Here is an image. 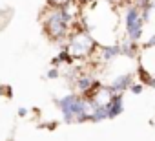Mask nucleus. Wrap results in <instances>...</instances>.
I'll list each match as a JSON object with an SVG mask.
<instances>
[{
	"label": "nucleus",
	"mask_w": 155,
	"mask_h": 141,
	"mask_svg": "<svg viewBox=\"0 0 155 141\" xmlns=\"http://www.w3.org/2000/svg\"><path fill=\"white\" fill-rule=\"evenodd\" d=\"M120 46V55H126L128 59H135L137 55H139V46H137V42L135 40H131V39H124L122 40V44H119Z\"/></svg>",
	"instance_id": "0eeeda50"
},
{
	"label": "nucleus",
	"mask_w": 155,
	"mask_h": 141,
	"mask_svg": "<svg viewBox=\"0 0 155 141\" xmlns=\"http://www.w3.org/2000/svg\"><path fill=\"white\" fill-rule=\"evenodd\" d=\"M58 75H60V72H58V68H57V66H53L51 70H48V74H46L48 79H58Z\"/></svg>",
	"instance_id": "f8f14e48"
},
{
	"label": "nucleus",
	"mask_w": 155,
	"mask_h": 141,
	"mask_svg": "<svg viewBox=\"0 0 155 141\" xmlns=\"http://www.w3.org/2000/svg\"><path fill=\"white\" fill-rule=\"evenodd\" d=\"M97 79L93 75H88V74H81L79 77H77V81L73 83V86L77 88V92H79L81 95H86L93 86H95Z\"/></svg>",
	"instance_id": "423d86ee"
},
{
	"label": "nucleus",
	"mask_w": 155,
	"mask_h": 141,
	"mask_svg": "<svg viewBox=\"0 0 155 141\" xmlns=\"http://www.w3.org/2000/svg\"><path fill=\"white\" fill-rule=\"evenodd\" d=\"M137 74H139V83H142L144 86H151V88H155V77L148 72L144 66H139Z\"/></svg>",
	"instance_id": "9d476101"
},
{
	"label": "nucleus",
	"mask_w": 155,
	"mask_h": 141,
	"mask_svg": "<svg viewBox=\"0 0 155 141\" xmlns=\"http://www.w3.org/2000/svg\"><path fill=\"white\" fill-rule=\"evenodd\" d=\"M40 128H48V130H55L57 128V123H42Z\"/></svg>",
	"instance_id": "dca6fc26"
},
{
	"label": "nucleus",
	"mask_w": 155,
	"mask_h": 141,
	"mask_svg": "<svg viewBox=\"0 0 155 141\" xmlns=\"http://www.w3.org/2000/svg\"><path fill=\"white\" fill-rule=\"evenodd\" d=\"M17 114H18V117H26V115H28V110H26V108H18Z\"/></svg>",
	"instance_id": "f3484780"
},
{
	"label": "nucleus",
	"mask_w": 155,
	"mask_h": 141,
	"mask_svg": "<svg viewBox=\"0 0 155 141\" xmlns=\"http://www.w3.org/2000/svg\"><path fill=\"white\" fill-rule=\"evenodd\" d=\"M73 62H75V59L71 57V53H69V50H68L66 46L58 51V55H57V57H53V59H51V66H57V68H58L60 64H68V66H71Z\"/></svg>",
	"instance_id": "6e6552de"
},
{
	"label": "nucleus",
	"mask_w": 155,
	"mask_h": 141,
	"mask_svg": "<svg viewBox=\"0 0 155 141\" xmlns=\"http://www.w3.org/2000/svg\"><path fill=\"white\" fill-rule=\"evenodd\" d=\"M69 2H73V0H48L49 6H66Z\"/></svg>",
	"instance_id": "ddd939ff"
},
{
	"label": "nucleus",
	"mask_w": 155,
	"mask_h": 141,
	"mask_svg": "<svg viewBox=\"0 0 155 141\" xmlns=\"http://www.w3.org/2000/svg\"><path fill=\"white\" fill-rule=\"evenodd\" d=\"M144 48H146V50H148V48H155V33L148 39V42L144 44Z\"/></svg>",
	"instance_id": "2eb2a0df"
},
{
	"label": "nucleus",
	"mask_w": 155,
	"mask_h": 141,
	"mask_svg": "<svg viewBox=\"0 0 155 141\" xmlns=\"http://www.w3.org/2000/svg\"><path fill=\"white\" fill-rule=\"evenodd\" d=\"M75 60H84L95 53L97 42L95 39L88 33V29H73L68 35V46H66Z\"/></svg>",
	"instance_id": "f03ea898"
},
{
	"label": "nucleus",
	"mask_w": 155,
	"mask_h": 141,
	"mask_svg": "<svg viewBox=\"0 0 155 141\" xmlns=\"http://www.w3.org/2000/svg\"><path fill=\"white\" fill-rule=\"evenodd\" d=\"M120 55V46L119 44H111V46H101V57L104 62L113 60L115 57Z\"/></svg>",
	"instance_id": "1a4fd4ad"
},
{
	"label": "nucleus",
	"mask_w": 155,
	"mask_h": 141,
	"mask_svg": "<svg viewBox=\"0 0 155 141\" xmlns=\"http://www.w3.org/2000/svg\"><path fill=\"white\" fill-rule=\"evenodd\" d=\"M75 17L68 11L66 6H49L44 13H42V26L46 35L55 40H66L68 35L71 33V24H73Z\"/></svg>",
	"instance_id": "f257e3e1"
},
{
	"label": "nucleus",
	"mask_w": 155,
	"mask_h": 141,
	"mask_svg": "<svg viewBox=\"0 0 155 141\" xmlns=\"http://www.w3.org/2000/svg\"><path fill=\"white\" fill-rule=\"evenodd\" d=\"M111 6H128V0H106Z\"/></svg>",
	"instance_id": "4468645a"
},
{
	"label": "nucleus",
	"mask_w": 155,
	"mask_h": 141,
	"mask_svg": "<svg viewBox=\"0 0 155 141\" xmlns=\"http://www.w3.org/2000/svg\"><path fill=\"white\" fill-rule=\"evenodd\" d=\"M108 108V119H113L117 115H120L124 112V101H122V94H113L110 97V101L106 103Z\"/></svg>",
	"instance_id": "39448f33"
},
{
	"label": "nucleus",
	"mask_w": 155,
	"mask_h": 141,
	"mask_svg": "<svg viewBox=\"0 0 155 141\" xmlns=\"http://www.w3.org/2000/svg\"><path fill=\"white\" fill-rule=\"evenodd\" d=\"M133 84V75L131 74H124V75H117L111 83H110V90L111 94H122L126 90H130V86Z\"/></svg>",
	"instance_id": "20e7f679"
},
{
	"label": "nucleus",
	"mask_w": 155,
	"mask_h": 141,
	"mask_svg": "<svg viewBox=\"0 0 155 141\" xmlns=\"http://www.w3.org/2000/svg\"><path fill=\"white\" fill-rule=\"evenodd\" d=\"M142 90H144V84H142V83H133V84L130 86V92H131V94H135V95L142 94Z\"/></svg>",
	"instance_id": "9b49d317"
},
{
	"label": "nucleus",
	"mask_w": 155,
	"mask_h": 141,
	"mask_svg": "<svg viewBox=\"0 0 155 141\" xmlns=\"http://www.w3.org/2000/svg\"><path fill=\"white\" fill-rule=\"evenodd\" d=\"M124 28H126V37L139 42L142 37V29H144V19L140 13V8H137L135 4H128L124 9Z\"/></svg>",
	"instance_id": "7ed1b4c3"
}]
</instances>
